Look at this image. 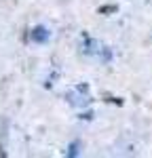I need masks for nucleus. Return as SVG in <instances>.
Listing matches in <instances>:
<instances>
[{"mask_svg": "<svg viewBox=\"0 0 152 158\" xmlns=\"http://www.w3.org/2000/svg\"><path fill=\"white\" fill-rule=\"evenodd\" d=\"M68 101L72 106H87L89 103V86L87 85H78L68 93Z\"/></svg>", "mask_w": 152, "mask_h": 158, "instance_id": "nucleus-1", "label": "nucleus"}, {"mask_svg": "<svg viewBox=\"0 0 152 158\" xmlns=\"http://www.w3.org/2000/svg\"><path fill=\"white\" fill-rule=\"evenodd\" d=\"M30 40L36 42V44H44V42L51 40V30L44 27V25H36V27L30 30Z\"/></svg>", "mask_w": 152, "mask_h": 158, "instance_id": "nucleus-2", "label": "nucleus"}, {"mask_svg": "<svg viewBox=\"0 0 152 158\" xmlns=\"http://www.w3.org/2000/svg\"><path fill=\"white\" fill-rule=\"evenodd\" d=\"M78 148H80V141H72V146H70V152H68V156H78L80 152H78Z\"/></svg>", "mask_w": 152, "mask_h": 158, "instance_id": "nucleus-3", "label": "nucleus"}]
</instances>
